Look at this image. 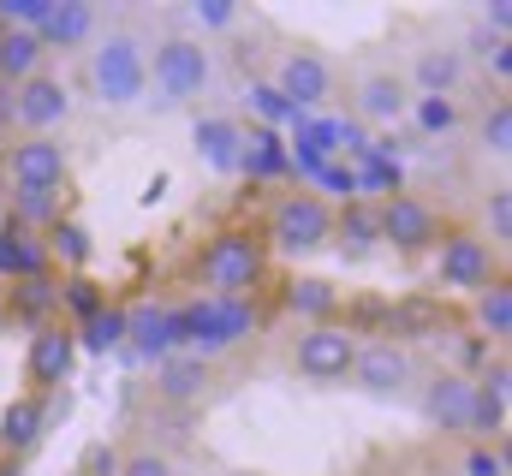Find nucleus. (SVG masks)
<instances>
[{"mask_svg": "<svg viewBox=\"0 0 512 476\" xmlns=\"http://www.w3.org/2000/svg\"><path fill=\"white\" fill-rule=\"evenodd\" d=\"M209 298H245L251 304L262 274H268V244H262V227H227L203 244V262H197Z\"/></svg>", "mask_w": 512, "mask_h": 476, "instance_id": "obj_1", "label": "nucleus"}, {"mask_svg": "<svg viewBox=\"0 0 512 476\" xmlns=\"http://www.w3.org/2000/svg\"><path fill=\"white\" fill-rule=\"evenodd\" d=\"M268 256H316L334 244V209L316 197V191H286L274 209H268V227H262Z\"/></svg>", "mask_w": 512, "mask_h": 476, "instance_id": "obj_2", "label": "nucleus"}, {"mask_svg": "<svg viewBox=\"0 0 512 476\" xmlns=\"http://www.w3.org/2000/svg\"><path fill=\"white\" fill-rule=\"evenodd\" d=\"M90 84H96V96H102L108 108H131V102H143V90H149L143 42L126 36V30H114L108 42H96V48H90Z\"/></svg>", "mask_w": 512, "mask_h": 476, "instance_id": "obj_3", "label": "nucleus"}, {"mask_svg": "<svg viewBox=\"0 0 512 476\" xmlns=\"http://www.w3.org/2000/svg\"><path fill=\"white\" fill-rule=\"evenodd\" d=\"M495 274H501V250L483 233H471V227L441 233V244H435V280H441L447 292H471V298H477Z\"/></svg>", "mask_w": 512, "mask_h": 476, "instance_id": "obj_4", "label": "nucleus"}, {"mask_svg": "<svg viewBox=\"0 0 512 476\" xmlns=\"http://www.w3.org/2000/svg\"><path fill=\"white\" fill-rule=\"evenodd\" d=\"M352 357H358V328H352V322H310V328L298 334L292 363H298L304 381L334 387V381L352 375Z\"/></svg>", "mask_w": 512, "mask_h": 476, "instance_id": "obj_5", "label": "nucleus"}, {"mask_svg": "<svg viewBox=\"0 0 512 476\" xmlns=\"http://www.w3.org/2000/svg\"><path fill=\"white\" fill-rule=\"evenodd\" d=\"M376 233L382 244H393L399 256H423V250H435L441 244V215L417 197V191H387L382 209H376Z\"/></svg>", "mask_w": 512, "mask_h": 476, "instance_id": "obj_6", "label": "nucleus"}, {"mask_svg": "<svg viewBox=\"0 0 512 476\" xmlns=\"http://www.w3.org/2000/svg\"><path fill=\"white\" fill-rule=\"evenodd\" d=\"M143 60H149V78L167 102H191L209 84V48L191 42V36H161L155 54H143Z\"/></svg>", "mask_w": 512, "mask_h": 476, "instance_id": "obj_7", "label": "nucleus"}, {"mask_svg": "<svg viewBox=\"0 0 512 476\" xmlns=\"http://www.w3.org/2000/svg\"><path fill=\"white\" fill-rule=\"evenodd\" d=\"M512 423V369L507 357H495L483 369V381H471V411H465V435L477 447H501Z\"/></svg>", "mask_w": 512, "mask_h": 476, "instance_id": "obj_8", "label": "nucleus"}, {"mask_svg": "<svg viewBox=\"0 0 512 476\" xmlns=\"http://www.w3.org/2000/svg\"><path fill=\"white\" fill-rule=\"evenodd\" d=\"M72 363H78V328L72 322H42L36 334H30V346H24V393H54L66 375H72Z\"/></svg>", "mask_w": 512, "mask_h": 476, "instance_id": "obj_9", "label": "nucleus"}, {"mask_svg": "<svg viewBox=\"0 0 512 476\" xmlns=\"http://www.w3.org/2000/svg\"><path fill=\"white\" fill-rule=\"evenodd\" d=\"M66 114H72V96L54 72H36L12 90V119L24 137H54V125H66Z\"/></svg>", "mask_w": 512, "mask_h": 476, "instance_id": "obj_10", "label": "nucleus"}, {"mask_svg": "<svg viewBox=\"0 0 512 476\" xmlns=\"http://www.w3.org/2000/svg\"><path fill=\"white\" fill-rule=\"evenodd\" d=\"M66 143L60 137H18L6 149V173L18 191H60L66 185Z\"/></svg>", "mask_w": 512, "mask_h": 476, "instance_id": "obj_11", "label": "nucleus"}, {"mask_svg": "<svg viewBox=\"0 0 512 476\" xmlns=\"http://www.w3.org/2000/svg\"><path fill=\"white\" fill-rule=\"evenodd\" d=\"M328 90H334V72H328L322 54H310V48L280 54V66H274V96H286L292 108H322Z\"/></svg>", "mask_w": 512, "mask_h": 476, "instance_id": "obj_12", "label": "nucleus"}, {"mask_svg": "<svg viewBox=\"0 0 512 476\" xmlns=\"http://www.w3.org/2000/svg\"><path fill=\"white\" fill-rule=\"evenodd\" d=\"M352 381L364 393H399L411 381V352L399 340H370V346H358V357H352Z\"/></svg>", "mask_w": 512, "mask_h": 476, "instance_id": "obj_13", "label": "nucleus"}, {"mask_svg": "<svg viewBox=\"0 0 512 476\" xmlns=\"http://www.w3.org/2000/svg\"><path fill=\"white\" fill-rule=\"evenodd\" d=\"M42 429H48V399L42 393L6 399V411H0V459H24L42 441Z\"/></svg>", "mask_w": 512, "mask_h": 476, "instance_id": "obj_14", "label": "nucleus"}, {"mask_svg": "<svg viewBox=\"0 0 512 476\" xmlns=\"http://www.w3.org/2000/svg\"><path fill=\"white\" fill-rule=\"evenodd\" d=\"M203 387H209V357L167 352L155 363V399L161 405H191V399H203Z\"/></svg>", "mask_w": 512, "mask_h": 476, "instance_id": "obj_15", "label": "nucleus"}, {"mask_svg": "<svg viewBox=\"0 0 512 476\" xmlns=\"http://www.w3.org/2000/svg\"><path fill=\"white\" fill-rule=\"evenodd\" d=\"M0 280H48V244L42 233H30V227H18V221H6L0 227Z\"/></svg>", "mask_w": 512, "mask_h": 476, "instance_id": "obj_16", "label": "nucleus"}, {"mask_svg": "<svg viewBox=\"0 0 512 476\" xmlns=\"http://www.w3.org/2000/svg\"><path fill=\"white\" fill-rule=\"evenodd\" d=\"M465 411H471V381L465 375H435L429 393H423V417L441 429V435H465Z\"/></svg>", "mask_w": 512, "mask_h": 476, "instance_id": "obj_17", "label": "nucleus"}, {"mask_svg": "<svg viewBox=\"0 0 512 476\" xmlns=\"http://www.w3.org/2000/svg\"><path fill=\"white\" fill-rule=\"evenodd\" d=\"M358 119H376V125H393V119H405L411 108V84L399 78V72H370L364 84H358Z\"/></svg>", "mask_w": 512, "mask_h": 476, "instance_id": "obj_18", "label": "nucleus"}, {"mask_svg": "<svg viewBox=\"0 0 512 476\" xmlns=\"http://www.w3.org/2000/svg\"><path fill=\"white\" fill-rule=\"evenodd\" d=\"M90 36H96V6H84V0H54L48 18L36 24V42L42 48H78Z\"/></svg>", "mask_w": 512, "mask_h": 476, "instance_id": "obj_19", "label": "nucleus"}, {"mask_svg": "<svg viewBox=\"0 0 512 476\" xmlns=\"http://www.w3.org/2000/svg\"><path fill=\"white\" fill-rule=\"evenodd\" d=\"M126 346L161 363L167 352H179V316L173 310H126Z\"/></svg>", "mask_w": 512, "mask_h": 476, "instance_id": "obj_20", "label": "nucleus"}, {"mask_svg": "<svg viewBox=\"0 0 512 476\" xmlns=\"http://www.w3.org/2000/svg\"><path fill=\"white\" fill-rule=\"evenodd\" d=\"M411 84H417V96H453L465 84V54L459 48H423L411 66Z\"/></svg>", "mask_w": 512, "mask_h": 476, "instance_id": "obj_21", "label": "nucleus"}, {"mask_svg": "<svg viewBox=\"0 0 512 476\" xmlns=\"http://www.w3.org/2000/svg\"><path fill=\"white\" fill-rule=\"evenodd\" d=\"M42 42H36V30H0V84L6 90H18L24 78H36L42 72Z\"/></svg>", "mask_w": 512, "mask_h": 476, "instance_id": "obj_22", "label": "nucleus"}, {"mask_svg": "<svg viewBox=\"0 0 512 476\" xmlns=\"http://www.w3.org/2000/svg\"><path fill=\"white\" fill-rule=\"evenodd\" d=\"M239 143H245V131H239L233 119H197V149H203L209 167L233 173V167H239Z\"/></svg>", "mask_w": 512, "mask_h": 476, "instance_id": "obj_23", "label": "nucleus"}, {"mask_svg": "<svg viewBox=\"0 0 512 476\" xmlns=\"http://www.w3.org/2000/svg\"><path fill=\"white\" fill-rule=\"evenodd\" d=\"M477 328H483L489 340H507L512 334V280L507 274H495V280L477 292Z\"/></svg>", "mask_w": 512, "mask_h": 476, "instance_id": "obj_24", "label": "nucleus"}, {"mask_svg": "<svg viewBox=\"0 0 512 476\" xmlns=\"http://www.w3.org/2000/svg\"><path fill=\"white\" fill-rule=\"evenodd\" d=\"M286 304H292L298 316L334 322V310H340V292H334V280H322V274H304V280H292V286H286Z\"/></svg>", "mask_w": 512, "mask_h": 476, "instance_id": "obj_25", "label": "nucleus"}, {"mask_svg": "<svg viewBox=\"0 0 512 476\" xmlns=\"http://www.w3.org/2000/svg\"><path fill=\"white\" fill-rule=\"evenodd\" d=\"M334 244L352 250V256H370V250L382 244V233H376V209H370V203H352L346 215H334Z\"/></svg>", "mask_w": 512, "mask_h": 476, "instance_id": "obj_26", "label": "nucleus"}, {"mask_svg": "<svg viewBox=\"0 0 512 476\" xmlns=\"http://www.w3.org/2000/svg\"><path fill=\"white\" fill-rule=\"evenodd\" d=\"M84 328V340L78 346H90V352H114V346H126V310L120 304H102L90 322H78Z\"/></svg>", "mask_w": 512, "mask_h": 476, "instance_id": "obj_27", "label": "nucleus"}, {"mask_svg": "<svg viewBox=\"0 0 512 476\" xmlns=\"http://www.w3.org/2000/svg\"><path fill=\"white\" fill-rule=\"evenodd\" d=\"M6 304H12V316H24V322H36V328H42V316L60 304V292H54V280H18Z\"/></svg>", "mask_w": 512, "mask_h": 476, "instance_id": "obj_28", "label": "nucleus"}, {"mask_svg": "<svg viewBox=\"0 0 512 476\" xmlns=\"http://www.w3.org/2000/svg\"><path fill=\"white\" fill-rule=\"evenodd\" d=\"M54 292H60V304L72 310V322H90V316H96V310L108 304V292H102V286H96L90 274H72V280H60Z\"/></svg>", "mask_w": 512, "mask_h": 476, "instance_id": "obj_29", "label": "nucleus"}, {"mask_svg": "<svg viewBox=\"0 0 512 476\" xmlns=\"http://www.w3.org/2000/svg\"><path fill=\"white\" fill-rule=\"evenodd\" d=\"M239 167L268 179V173H280V167H286V149H280V143H274L268 131H251V137L239 143Z\"/></svg>", "mask_w": 512, "mask_h": 476, "instance_id": "obj_30", "label": "nucleus"}, {"mask_svg": "<svg viewBox=\"0 0 512 476\" xmlns=\"http://www.w3.org/2000/svg\"><path fill=\"white\" fill-rule=\"evenodd\" d=\"M42 244H48V256H66L72 268H84V262H90V233H84L78 221H54Z\"/></svg>", "mask_w": 512, "mask_h": 476, "instance_id": "obj_31", "label": "nucleus"}, {"mask_svg": "<svg viewBox=\"0 0 512 476\" xmlns=\"http://www.w3.org/2000/svg\"><path fill=\"white\" fill-rule=\"evenodd\" d=\"M477 137H483V149H489L495 161H507L512 155V102H495V108L483 114V125H477Z\"/></svg>", "mask_w": 512, "mask_h": 476, "instance_id": "obj_32", "label": "nucleus"}, {"mask_svg": "<svg viewBox=\"0 0 512 476\" xmlns=\"http://www.w3.org/2000/svg\"><path fill=\"white\" fill-rule=\"evenodd\" d=\"M411 108H417V125H423L429 137H447V131L459 125V102H453V96H417Z\"/></svg>", "mask_w": 512, "mask_h": 476, "instance_id": "obj_33", "label": "nucleus"}, {"mask_svg": "<svg viewBox=\"0 0 512 476\" xmlns=\"http://www.w3.org/2000/svg\"><path fill=\"white\" fill-rule=\"evenodd\" d=\"M483 221H489V233H483V238L501 250V244L512 238V185H495V191H489V209H483Z\"/></svg>", "mask_w": 512, "mask_h": 476, "instance_id": "obj_34", "label": "nucleus"}, {"mask_svg": "<svg viewBox=\"0 0 512 476\" xmlns=\"http://www.w3.org/2000/svg\"><path fill=\"white\" fill-rule=\"evenodd\" d=\"M465 476H512L507 441H501V447H477V441H471V453H465Z\"/></svg>", "mask_w": 512, "mask_h": 476, "instance_id": "obj_35", "label": "nucleus"}, {"mask_svg": "<svg viewBox=\"0 0 512 476\" xmlns=\"http://www.w3.org/2000/svg\"><path fill=\"white\" fill-rule=\"evenodd\" d=\"M78 476H120V453H114L108 441H96V447L78 459Z\"/></svg>", "mask_w": 512, "mask_h": 476, "instance_id": "obj_36", "label": "nucleus"}, {"mask_svg": "<svg viewBox=\"0 0 512 476\" xmlns=\"http://www.w3.org/2000/svg\"><path fill=\"white\" fill-rule=\"evenodd\" d=\"M191 18H197L203 30H227V24L239 18V6H227V0H197V6H191Z\"/></svg>", "mask_w": 512, "mask_h": 476, "instance_id": "obj_37", "label": "nucleus"}, {"mask_svg": "<svg viewBox=\"0 0 512 476\" xmlns=\"http://www.w3.org/2000/svg\"><path fill=\"white\" fill-rule=\"evenodd\" d=\"M120 476H179V471L161 453H131V459H120Z\"/></svg>", "mask_w": 512, "mask_h": 476, "instance_id": "obj_38", "label": "nucleus"}, {"mask_svg": "<svg viewBox=\"0 0 512 476\" xmlns=\"http://www.w3.org/2000/svg\"><path fill=\"white\" fill-rule=\"evenodd\" d=\"M483 18H489V24H495V36H507V30H512V6H507V0H495V6H489V12H483Z\"/></svg>", "mask_w": 512, "mask_h": 476, "instance_id": "obj_39", "label": "nucleus"}, {"mask_svg": "<svg viewBox=\"0 0 512 476\" xmlns=\"http://www.w3.org/2000/svg\"><path fill=\"white\" fill-rule=\"evenodd\" d=\"M0 476H18V459H0Z\"/></svg>", "mask_w": 512, "mask_h": 476, "instance_id": "obj_40", "label": "nucleus"}]
</instances>
